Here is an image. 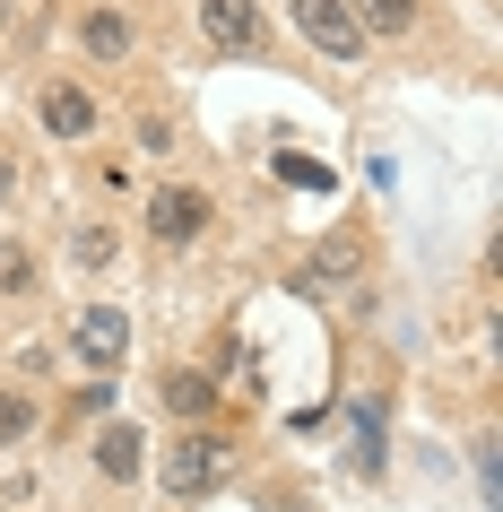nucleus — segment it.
<instances>
[{
  "label": "nucleus",
  "mask_w": 503,
  "mask_h": 512,
  "mask_svg": "<svg viewBox=\"0 0 503 512\" xmlns=\"http://www.w3.org/2000/svg\"><path fill=\"white\" fill-rule=\"evenodd\" d=\"M226 478H235V434H217L209 417L165 443V495H174V504H200V495H217Z\"/></svg>",
  "instance_id": "nucleus-1"
},
{
  "label": "nucleus",
  "mask_w": 503,
  "mask_h": 512,
  "mask_svg": "<svg viewBox=\"0 0 503 512\" xmlns=\"http://www.w3.org/2000/svg\"><path fill=\"white\" fill-rule=\"evenodd\" d=\"M365 270H373V243L356 235V226H339V235H321L313 252H304V270H295V296H347Z\"/></svg>",
  "instance_id": "nucleus-2"
},
{
  "label": "nucleus",
  "mask_w": 503,
  "mask_h": 512,
  "mask_svg": "<svg viewBox=\"0 0 503 512\" xmlns=\"http://www.w3.org/2000/svg\"><path fill=\"white\" fill-rule=\"evenodd\" d=\"M209 226H217V200L200 183H157V200H148V235H157V252H191Z\"/></svg>",
  "instance_id": "nucleus-3"
},
{
  "label": "nucleus",
  "mask_w": 503,
  "mask_h": 512,
  "mask_svg": "<svg viewBox=\"0 0 503 512\" xmlns=\"http://www.w3.org/2000/svg\"><path fill=\"white\" fill-rule=\"evenodd\" d=\"M287 18H295V35H304L321 61H356V53L373 44V35L356 27V9H347V0H295Z\"/></svg>",
  "instance_id": "nucleus-4"
},
{
  "label": "nucleus",
  "mask_w": 503,
  "mask_h": 512,
  "mask_svg": "<svg viewBox=\"0 0 503 512\" xmlns=\"http://www.w3.org/2000/svg\"><path fill=\"white\" fill-rule=\"evenodd\" d=\"M70 348H79V365L113 374V365L131 356V313H122V304H87L79 322H70Z\"/></svg>",
  "instance_id": "nucleus-5"
},
{
  "label": "nucleus",
  "mask_w": 503,
  "mask_h": 512,
  "mask_svg": "<svg viewBox=\"0 0 503 512\" xmlns=\"http://www.w3.org/2000/svg\"><path fill=\"white\" fill-rule=\"evenodd\" d=\"M200 35H209L217 53H261L269 18H261V0H200Z\"/></svg>",
  "instance_id": "nucleus-6"
},
{
  "label": "nucleus",
  "mask_w": 503,
  "mask_h": 512,
  "mask_svg": "<svg viewBox=\"0 0 503 512\" xmlns=\"http://www.w3.org/2000/svg\"><path fill=\"white\" fill-rule=\"evenodd\" d=\"M35 113H44V131H53V139H87V131H96V87H79V79H44Z\"/></svg>",
  "instance_id": "nucleus-7"
},
{
  "label": "nucleus",
  "mask_w": 503,
  "mask_h": 512,
  "mask_svg": "<svg viewBox=\"0 0 503 512\" xmlns=\"http://www.w3.org/2000/svg\"><path fill=\"white\" fill-rule=\"evenodd\" d=\"M96 469H105L113 486H131L139 469H148V434H139V426H105V434H96Z\"/></svg>",
  "instance_id": "nucleus-8"
},
{
  "label": "nucleus",
  "mask_w": 503,
  "mask_h": 512,
  "mask_svg": "<svg viewBox=\"0 0 503 512\" xmlns=\"http://www.w3.org/2000/svg\"><path fill=\"white\" fill-rule=\"evenodd\" d=\"M157 400L174 408V417H191V426H200V417L217 408V382H209V374H191V365H174V374L157 382Z\"/></svg>",
  "instance_id": "nucleus-9"
},
{
  "label": "nucleus",
  "mask_w": 503,
  "mask_h": 512,
  "mask_svg": "<svg viewBox=\"0 0 503 512\" xmlns=\"http://www.w3.org/2000/svg\"><path fill=\"white\" fill-rule=\"evenodd\" d=\"M79 53L122 61V53H131V18H122V9H87V18H79Z\"/></svg>",
  "instance_id": "nucleus-10"
},
{
  "label": "nucleus",
  "mask_w": 503,
  "mask_h": 512,
  "mask_svg": "<svg viewBox=\"0 0 503 512\" xmlns=\"http://www.w3.org/2000/svg\"><path fill=\"white\" fill-rule=\"evenodd\" d=\"M347 9H356V27H365V35H408L425 0H347Z\"/></svg>",
  "instance_id": "nucleus-11"
},
{
  "label": "nucleus",
  "mask_w": 503,
  "mask_h": 512,
  "mask_svg": "<svg viewBox=\"0 0 503 512\" xmlns=\"http://www.w3.org/2000/svg\"><path fill=\"white\" fill-rule=\"evenodd\" d=\"M35 287V252L18 235H0V296H27Z\"/></svg>",
  "instance_id": "nucleus-12"
},
{
  "label": "nucleus",
  "mask_w": 503,
  "mask_h": 512,
  "mask_svg": "<svg viewBox=\"0 0 503 512\" xmlns=\"http://www.w3.org/2000/svg\"><path fill=\"white\" fill-rule=\"evenodd\" d=\"M27 434H35V400L27 391H0V452H18Z\"/></svg>",
  "instance_id": "nucleus-13"
},
{
  "label": "nucleus",
  "mask_w": 503,
  "mask_h": 512,
  "mask_svg": "<svg viewBox=\"0 0 503 512\" xmlns=\"http://www.w3.org/2000/svg\"><path fill=\"white\" fill-rule=\"evenodd\" d=\"M70 252H79V270H105V261H113V235H105V226H79Z\"/></svg>",
  "instance_id": "nucleus-14"
},
{
  "label": "nucleus",
  "mask_w": 503,
  "mask_h": 512,
  "mask_svg": "<svg viewBox=\"0 0 503 512\" xmlns=\"http://www.w3.org/2000/svg\"><path fill=\"white\" fill-rule=\"evenodd\" d=\"M9 183H18V157H0V200H9Z\"/></svg>",
  "instance_id": "nucleus-15"
}]
</instances>
